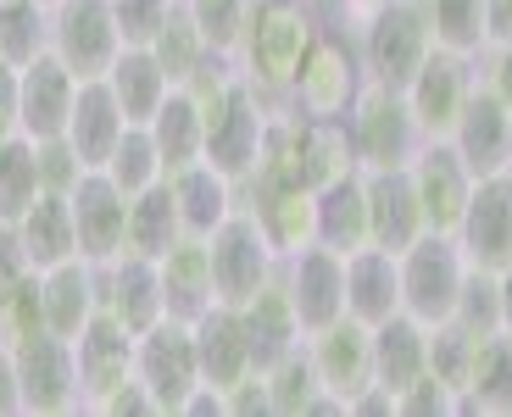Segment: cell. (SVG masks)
Returning a JSON list of instances; mask_svg holds the SVG:
<instances>
[{"instance_id": "cell-1", "label": "cell", "mask_w": 512, "mask_h": 417, "mask_svg": "<svg viewBox=\"0 0 512 417\" xmlns=\"http://www.w3.org/2000/svg\"><path fill=\"white\" fill-rule=\"evenodd\" d=\"M312 34H318L312 6H301V0H251L234 67H240V78L256 89V101L268 112H290V84Z\"/></svg>"}, {"instance_id": "cell-2", "label": "cell", "mask_w": 512, "mask_h": 417, "mask_svg": "<svg viewBox=\"0 0 512 417\" xmlns=\"http://www.w3.org/2000/svg\"><path fill=\"white\" fill-rule=\"evenodd\" d=\"M368 89V62L351 28H318L295 67L290 84V112L307 123H346L357 95Z\"/></svg>"}, {"instance_id": "cell-3", "label": "cell", "mask_w": 512, "mask_h": 417, "mask_svg": "<svg viewBox=\"0 0 512 417\" xmlns=\"http://www.w3.org/2000/svg\"><path fill=\"white\" fill-rule=\"evenodd\" d=\"M368 78L384 89H407L423 56L435 51V28H429V6L423 0H384L379 12L357 28Z\"/></svg>"}, {"instance_id": "cell-4", "label": "cell", "mask_w": 512, "mask_h": 417, "mask_svg": "<svg viewBox=\"0 0 512 417\" xmlns=\"http://www.w3.org/2000/svg\"><path fill=\"white\" fill-rule=\"evenodd\" d=\"M346 134H351V151H357L362 173H379V167H412V156L423 151V128L412 117L407 95L401 89H384L368 78V89L357 95L346 117Z\"/></svg>"}, {"instance_id": "cell-5", "label": "cell", "mask_w": 512, "mask_h": 417, "mask_svg": "<svg viewBox=\"0 0 512 417\" xmlns=\"http://www.w3.org/2000/svg\"><path fill=\"white\" fill-rule=\"evenodd\" d=\"M134 379L151 390L156 417H184L190 395L201 390V356H195V323L162 317L134 340Z\"/></svg>"}, {"instance_id": "cell-6", "label": "cell", "mask_w": 512, "mask_h": 417, "mask_svg": "<svg viewBox=\"0 0 512 417\" xmlns=\"http://www.w3.org/2000/svg\"><path fill=\"white\" fill-rule=\"evenodd\" d=\"M401 262V312L418 317L423 329H435L457 312L462 278H468V256L451 234H418L407 251L396 256Z\"/></svg>"}, {"instance_id": "cell-7", "label": "cell", "mask_w": 512, "mask_h": 417, "mask_svg": "<svg viewBox=\"0 0 512 417\" xmlns=\"http://www.w3.org/2000/svg\"><path fill=\"white\" fill-rule=\"evenodd\" d=\"M234 190H240V206L256 217V228L268 234L279 262H290L307 245H318V190L284 184V178H268V173H245Z\"/></svg>"}, {"instance_id": "cell-8", "label": "cell", "mask_w": 512, "mask_h": 417, "mask_svg": "<svg viewBox=\"0 0 512 417\" xmlns=\"http://www.w3.org/2000/svg\"><path fill=\"white\" fill-rule=\"evenodd\" d=\"M206 251H212V290H218L223 306L251 301V295L273 278V267H279L268 234L256 228V217L245 212V206H234V212L223 217V228L206 240Z\"/></svg>"}, {"instance_id": "cell-9", "label": "cell", "mask_w": 512, "mask_h": 417, "mask_svg": "<svg viewBox=\"0 0 512 417\" xmlns=\"http://www.w3.org/2000/svg\"><path fill=\"white\" fill-rule=\"evenodd\" d=\"M51 51L73 67V78H106L123 51V28H117L112 0H62L51 6Z\"/></svg>"}, {"instance_id": "cell-10", "label": "cell", "mask_w": 512, "mask_h": 417, "mask_svg": "<svg viewBox=\"0 0 512 417\" xmlns=\"http://www.w3.org/2000/svg\"><path fill=\"white\" fill-rule=\"evenodd\" d=\"M12 356H17V379H23V412H39V417L84 412L73 340L39 329V334H28V340H17Z\"/></svg>"}, {"instance_id": "cell-11", "label": "cell", "mask_w": 512, "mask_h": 417, "mask_svg": "<svg viewBox=\"0 0 512 417\" xmlns=\"http://www.w3.org/2000/svg\"><path fill=\"white\" fill-rule=\"evenodd\" d=\"M284 267V284H290V306L301 334H323L329 323L346 317V256L329 251V245H307L301 256H290Z\"/></svg>"}, {"instance_id": "cell-12", "label": "cell", "mask_w": 512, "mask_h": 417, "mask_svg": "<svg viewBox=\"0 0 512 417\" xmlns=\"http://www.w3.org/2000/svg\"><path fill=\"white\" fill-rule=\"evenodd\" d=\"M401 95H407V106H412V117H418L423 134L446 139L451 128H457V117H462V101L474 95V56H457V51H440L435 45Z\"/></svg>"}, {"instance_id": "cell-13", "label": "cell", "mask_w": 512, "mask_h": 417, "mask_svg": "<svg viewBox=\"0 0 512 417\" xmlns=\"http://www.w3.org/2000/svg\"><path fill=\"white\" fill-rule=\"evenodd\" d=\"M457 245L468 267H485V273L512 267V173L474 178L468 212L457 223Z\"/></svg>"}, {"instance_id": "cell-14", "label": "cell", "mask_w": 512, "mask_h": 417, "mask_svg": "<svg viewBox=\"0 0 512 417\" xmlns=\"http://www.w3.org/2000/svg\"><path fill=\"white\" fill-rule=\"evenodd\" d=\"M412 184H418L423 228L457 240V223L468 212V195H474V173L451 151V139H423V151L412 156Z\"/></svg>"}, {"instance_id": "cell-15", "label": "cell", "mask_w": 512, "mask_h": 417, "mask_svg": "<svg viewBox=\"0 0 512 417\" xmlns=\"http://www.w3.org/2000/svg\"><path fill=\"white\" fill-rule=\"evenodd\" d=\"M446 139H451V151L462 156V167H468L474 178L512 173V112L479 84V78H474V95L462 101L457 128H451Z\"/></svg>"}, {"instance_id": "cell-16", "label": "cell", "mask_w": 512, "mask_h": 417, "mask_svg": "<svg viewBox=\"0 0 512 417\" xmlns=\"http://www.w3.org/2000/svg\"><path fill=\"white\" fill-rule=\"evenodd\" d=\"M268 106L256 101V89L240 78V89L229 95V106H223L212 123H206V162L218 167V173H229L234 184H240L245 173L256 167V156H262V134H268Z\"/></svg>"}, {"instance_id": "cell-17", "label": "cell", "mask_w": 512, "mask_h": 417, "mask_svg": "<svg viewBox=\"0 0 512 417\" xmlns=\"http://www.w3.org/2000/svg\"><path fill=\"white\" fill-rule=\"evenodd\" d=\"M73 228H78V256L84 262H112L123 256V234H128V195L117 190L106 173H84L73 184Z\"/></svg>"}, {"instance_id": "cell-18", "label": "cell", "mask_w": 512, "mask_h": 417, "mask_svg": "<svg viewBox=\"0 0 512 417\" xmlns=\"http://www.w3.org/2000/svg\"><path fill=\"white\" fill-rule=\"evenodd\" d=\"M362 184H368V240L379 251L401 256L418 234H429L412 167H379V173H362Z\"/></svg>"}, {"instance_id": "cell-19", "label": "cell", "mask_w": 512, "mask_h": 417, "mask_svg": "<svg viewBox=\"0 0 512 417\" xmlns=\"http://www.w3.org/2000/svg\"><path fill=\"white\" fill-rule=\"evenodd\" d=\"M101 306L123 323L134 340H140L151 323H162L167 306H162V273H156L151 256H112V262H101Z\"/></svg>"}, {"instance_id": "cell-20", "label": "cell", "mask_w": 512, "mask_h": 417, "mask_svg": "<svg viewBox=\"0 0 512 417\" xmlns=\"http://www.w3.org/2000/svg\"><path fill=\"white\" fill-rule=\"evenodd\" d=\"M73 356H78V395H84V412H90L106 390L134 379V334H128L106 306L90 317V329L73 340Z\"/></svg>"}, {"instance_id": "cell-21", "label": "cell", "mask_w": 512, "mask_h": 417, "mask_svg": "<svg viewBox=\"0 0 512 417\" xmlns=\"http://www.w3.org/2000/svg\"><path fill=\"white\" fill-rule=\"evenodd\" d=\"M307 351H312V367H318L323 390L340 395L346 406L357 390L373 384V329L357 323V317H340V323H329L323 334H312Z\"/></svg>"}, {"instance_id": "cell-22", "label": "cell", "mask_w": 512, "mask_h": 417, "mask_svg": "<svg viewBox=\"0 0 512 417\" xmlns=\"http://www.w3.org/2000/svg\"><path fill=\"white\" fill-rule=\"evenodd\" d=\"M78 101V78L56 51H39L23 67V139H62Z\"/></svg>"}, {"instance_id": "cell-23", "label": "cell", "mask_w": 512, "mask_h": 417, "mask_svg": "<svg viewBox=\"0 0 512 417\" xmlns=\"http://www.w3.org/2000/svg\"><path fill=\"white\" fill-rule=\"evenodd\" d=\"M195 356H201V384L206 390L229 395L240 379H251L256 362H251V340H245V323H240V306H212V312L195 317Z\"/></svg>"}, {"instance_id": "cell-24", "label": "cell", "mask_w": 512, "mask_h": 417, "mask_svg": "<svg viewBox=\"0 0 512 417\" xmlns=\"http://www.w3.org/2000/svg\"><path fill=\"white\" fill-rule=\"evenodd\" d=\"M39 301H45V329L62 334V340H78L90 329V317L101 312V267L84 262V256L45 267L39 273Z\"/></svg>"}, {"instance_id": "cell-25", "label": "cell", "mask_w": 512, "mask_h": 417, "mask_svg": "<svg viewBox=\"0 0 512 417\" xmlns=\"http://www.w3.org/2000/svg\"><path fill=\"white\" fill-rule=\"evenodd\" d=\"M240 323H245V340H251V362L256 373L273 367L279 356H290L295 345L307 340L301 323H295V306H290V284H284V267H273V278L251 301H240Z\"/></svg>"}, {"instance_id": "cell-26", "label": "cell", "mask_w": 512, "mask_h": 417, "mask_svg": "<svg viewBox=\"0 0 512 417\" xmlns=\"http://www.w3.org/2000/svg\"><path fill=\"white\" fill-rule=\"evenodd\" d=\"M156 273H162L167 317L195 323L201 312L218 306V290H212V251H206V240H195V234H179V240L167 245V251L156 256Z\"/></svg>"}, {"instance_id": "cell-27", "label": "cell", "mask_w": 512, "mask_h": 417, "mask_svg": "<svg viewBox=\"0 0 512 417\" xmlns=\"http://www.w3.org/2000/svg\"><path fill=\"white\" fill-rule=\"evenodd\" d=\"M123 128H128V117H123V106H117L112 84H106V78H84V84H78V101H73V117H67V134H62L78 151V162L90 167V173H101V167L112 162Z\"/></svg>"}, {"instance_id": "cell-28", "label": "cell", "mask_w": 512, "mask_h": 417, "mask_svg": "<svg viewBox=\"0 0 512 417\" xmlns=\"http://www.w3.org/2000/svg\"><path fill=\"white\" fill-rule=\"evenodd\" d=\"M12 240H17V251H23V262L34 267V273L73 262V256H78L73 201H67V195H56V190H39V201L12 223Z\"/></svg>"}, {"instance_id": "cell-29", "label": "cell", "mask_w": 512, "mask_h": 417, "mask_svg": "<svg viewBox=\"0 0 512 417\" xmlns=\"http://www.w3.org/2000/svg\"><path fill=\"white\" fill-rule=\"evenodd\" d=\"M401 312V262L379 245H362L346 256V317L379 329Z\"/></svg>"}, {"instance_id": "cell-30", "label": "cell", "mask_w": 512, "mask_h": 417, "mask_svg": "<svg viewBox=\"0 0 512 417\" xmlns=\"http://www.w3.org/2000/svg\"><path fill=\"white\" fill-rule=\"evenodd\" d=\"M167 190H173V201H179L184 234H195V240H212V234L223 228V217L240 206L234 178L218 173L212 162H195V167H184V173H167Z\"/></svg>"}, {"instance_id": "cell-31", "label": "cell", "mask_w": 512, "mask_h": 417, "mask_svg": "<svg viewBox=\"0 0 512 417\" xmlns=\"http://www.w3.org/2000/svg\"><path fill=\"white\" fill-rule=\"evenodd\" d=\"M423 373H429V329H423L418 317L396 312L390 323L373 329V384L401 395L407 384H418Z\"/></svg>"}, {"instance_id": "cell-32", "label": "cell", "mask_w": 512, "mask_h": 417, "mask_svg": "<svg viewBox=\"0 0 512 417\" xmlns=\"http://www.w3.org/2000/svg\"><path fill=\"white\" fill-rule=\"evenodd\" d=\"M106 84H112V95H117V106H123L128 123H151V117L162 112L167 89H173L167 73H162V62L151 56V45H123L117 62H112V73H106Z\"/></svg>"}, {"instance_id": "cell-33", "label": "cell", "mask_w": 512, "mask_h": 417, "mask_svg": "<svg viewBox=\"0 0 512 417\" xmlns=\"http://www.w3.org/2000/svg\"><path fill=\"white\" fill-rule=\"evenodd\" d=\"M318 245H329L340 256L373 245L368 240V184H362V173L334 178L329 190H318Z\"/></svg>"}, {"instance_id": "cell-34", "label": "cell", "mask_w": 512, "mask_h": 417, "mask_svg": "<svg viewBox=\"0 0 512 417\" xmlns=\"http://www.w3.org/2000/svg\"><path fill=\"white\" fill-rule=\"evenodd\" d=\"M145 128H151L167 173H184V167L206 162V123H201V112H195V101L184 95V89H167L162 112H156Z\"/></svg>"}, {"instance_id": "cell-35", "label": "cell", "mask_w": 512, "mask_h": 417, "mask_svg": "<svg viewBox=\"0 0 512 417\" xmlns=\"http://www.w3.org/2000/svg\"><path fill=\"white\" fill-rule=\"evenodd\" d=\"M462 412H512V334H485L474 345Z\"/></svg>"}, {"instance_id": "cell-36", "label": "cell", "mask_w": 512, "mask_h": 417, "mask_svg": "<svg viewBox=\"0 0 512 417\" xmlns=\"http://www.w3.org/2000/svg\"><path fill=\"white\" fill-rule=\"evenodd\" d=\"M184 234V223H179V201H173V190H167V178L162 184H151L145 195H134L128 201V234H123V251H134V256H162L167 245Z\"/></svg>"}, {"instance_id": "cell-37", "label": "cell", "mask_w": 512, "mask_h": 417, "mask_svg": "<svg viewBox=\"0 0 512 417\" xmlns=\"http://www.w3.org/2000/svg\"><path fill=\"white\" fill-rule=\"evenodd\" d=\"M262 384H268V412L273 417H312V406H318V395H323V379H318V367H312L307 340L295 345L290 356H279L273 367H262Z\"/></svg>"}, {"instance_id": "cell-38", "label": "cell", "mask_w": 512, "mask_h": 417, "mask_svg": "<svg viewBox=\"0 0 512 417\" xmlns=\"http://www.w3.org/2000/svg\"><path fill=\"white\" fill-rule=\"evenodd\" d=\"M151 56L162 62V73H167V84H173V89H179L184 78H190L195 67L206 62V56H212L184 0H173V6H167V17L156 23V34H151Z\"/></svg>"}, {"instance_id": "cell-39", "label": "cell", "mask_w": 512, "mask_h": 417, "mask_svg": "<svg viewBox=\"0 0 512 417\" xmlns=\"http://www.w3.org/2000/svg\"><path fill=\"white\" fill-rule=\"evenodd\" d=\"M101 173L112 178L128 201H134V195H145L151 184H162L167 167H162V151H156L151 128H145V123H128L123 139H117V151H112V162H106Z\"/></svg>"}, {"instance_id": "cell-40", "label": "cell", "mask_w": 512, "mask_h": 417, "mask_svg": "<svg viewBox=\"0 0 512 417\" xmlns=\"http://www.w3.org/2000/svg\"><path fill=\"white\" fill-rule=\"evenodd\" d=\"M39 151L34 139H0V223H17L39 201Z\"/></svg>"}, {"instance_id": "cell-41", "label": "cell", "mask_w": 512, "mask_h": 417, "mask_svg": "<svg viewBox=\"0 0 512 417\" xmlns=\"http://www.w3.org/2000/svg\"><path fill=\"white\" fill-rule=\"evenodd\" d=\"M39 51H51V12L39 0H0V62L28 67Z\"/></svg>"}, {"instance_id": "cell-42", "label": "cell", "mask_w": 512, "mask_h": 417, "mask_svg": "<svg viewBox=\"0 0 512 417\" xmlns=\"http://www.w3.org/2000/svg\"><path fill=\"white\" fill-rule=\"evenodd\" d=\"M429 6V28H435L440 51L479 56L485 51V0H423Z\"/></svg>"}, {"instance_id": "cell-43", "label": "cell", "mask_w": 512, "mask_h": 417, "mask_svg": "<svg viewBox=\"0 0 512 417\" xmlns=\"http://www.w3.org/2000/svg\"><path fill=\"white\" fill-rule=\"evenodd\" d=\"M451 323H457V329H468L474 340H485V334H501V278L485 273V267H468Z\"/></svg>"}, {"instance_id": "cell-44", "label": "cell", "mask_w": 512, "mask_h": 417, "mask_svg": "<svg viewBox=\"0 0 512 417\" xmlns=\"http://www.w3.org/2000/svg\"><path fill=\"white\" fill-rule=\"evenodd\" d=\"M474 334L468 329H457V323H435L429 329V373H435L446 390H457L462 395V384H468V367H474Z\"/></svg>"}, {"instance_id": "cell-45", "label": "cell", "mask_w": 512, "mask_h": 417, "mask_svg": "<svg viewBox=\"0 0 512 417\" xmlns=\"http://www.w3.org/2000/svg\"><path fill=\"white\" fill-rule=\"evenodd\" d=\"M201 28L206 51L212 56H234L240 51V28H245V12H251V0H184Z\"/></svg>"}, {"instance_id": "cell-46", "label": "cell", "mask_w": 512, "mask_h": 417, "mask_svg": "<svg viewBox=\"0 0 512 417\" xmlns=\"http://www.w3.org/2000/svg\"><path fill=\"white\" fill-rule=\"evenodd\" d=\"M34 151H39V184L56 190V195H73V184L90 173V167L78 162V151L67 145V139H39Z\"/></svg>"}, {"instance_id": "cell-47", "label": "cell", "mask_w": 512, "mask_h": 417, "mask_svg": "<svg viewBox=\"0 0 512 417\" xmlns=\"http://www.w3.org/2000/svg\"><path fill=\"white\" fill-rule=\"evenodd\" d=\"M474 78L512 112V45H485V51L474 56Z\"/></svg>"}, {"instance_id": "cell-48", "label": "cell", "mask_w": 512, "mask_h": 417, "mask_svg": "<svg viewBox=\"0 0 512 417\" xmlns=\"http://www.w3.org/2000/svg\"><path fill=\"white\" fill-rule=\"evenodd\" d=\"M23 134V67L0 62V139Z\"/></svg>"}, {"instance_id": "cell-49", "label": "cell", "mask_w": 512, "mask_h": 417, "mask_svg": "<svg viewBox=\"0 0 512 417\" xmlns=\"http://www.w3.org/2000/svg\"><path fill=\"white\" fill-rule=\"evenodd\" d=\"M90 412H106V417H123V412H156V401H151V390H145L140 379H123L117 390H106L101 401L90 406Z\"/></svg>"}, {"instance_id": "cell-50", "label": "cell", "mask_w": 512, "mask_h": 417, "mask_svg": "<svg viewBox=\"0 0 512 417\" xmlns=\"http://www.w3.org/2000/svg\"><path fill=\"white\" fill-rule=\"evenodd\" d=\"M223 412L229 417H251V412H268V384H262V373H251V379H240L229 395H223Z\"/></svg>"}, {"instance_id": "cell-51", "label": "cell", "mask_w": 512, "mask_h": 417, "mask_svg": "<svg viewBox=\"0 0 512 417\" xmlns=\"http://www.w3.org/2000/svg\"><path fill=\"white\" fill-rule=\"evenodd\" d=\"M23 412V379H17V356L12 345L0 340V417Z\"/></svg>"}, {"instance_id": "cell-52", "label": "cell", "mask_w": 512, "mask_h": 417, "mask_svg": "<svg viewBox=\"0 0 512 417\" xmlns=\"http://www.w3.org/2000/svg\"><path fill=\"white\" fill-rule=\"evenodd\" d=\"M485 45H512V0H485Z\"/></svg>"}, {"instance_id": "cell-53", "label": "cell", "mask_w": 512, "mask_h": 417, "mask_svg": "<svg viewBox=\"0 0 512 417\" xmlns=\"http://www.w3.org/2000/svg\"><path fill=\"white\" fill-rule=\"evenodd\" d=\"M501 334H512V267H501Z\"/></svg>"}, {"instance_id": "cell-54", "label": "cell", "mask_w": 512, "mask_h": 417, "mask_svg": "<svg viewBox=\"0 0 512 417\" xmlns=\"http://www.w3.org/2000/svg\"><path fill=\"white\" fill-rule=\"evenodd\" d=\"M39 6H45V12H51V6H62V0H39Z\"/></svg>"}, {"instance_id": "cell-55", "label": "cell", "mask_w": 512, "mask_h": 417, "mask_svg": "<svg viewBox=\"0 0 512 417\" xmlns=\"http://www.w3.org/2000/svg\"><path fill=\"white\" fill-rule=\"evenodd\" d=\"M112 6H123V0H112Z\"/></svg>"}, {"instance_id": "cell-56", "label": "cell", "mask_w": 512, "mask_h": 417, "mask_svg": "<svg viewBox=\"0 0 512 417\" xmlns=\"http://www.w3.org/2000/svg\"><path fill=\"white\" fill-rule=\"evenodd\" d=\"M301 6H312V0H301Z\"/></svg>"}]
</instances>
